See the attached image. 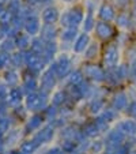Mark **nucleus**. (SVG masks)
<instances>
[{
  "instance_id": "obj_44",
  "label": "nucleus",
  "mask_w": 136,
  "mask_h": 154,
  "mask_svg": "<svg viewBox=\"0 0 136 154\" xmlns=\"http://www.w3.org/2000/svg\"><path fill=\"white\" fill-rule=\"evenodd\" d=\"M93 149H94V150H95V151H97V150L99 151V150H101V149H102V143H101V142H99V143H95Z\"/></svg>"
},
{
  "instance_id": "obj_28",
  "label": "nucleus",
  "mask_w": 136,
  "mask_h": 154,
  "mask_svg": "<svg viewBox=\"0 0 136 154\" xmlns=\"http://www.w3.org/2000/svg\"><path fill=\"white\" fill-rule=\"evenodd\" d=\"M8 125H10V122L7 119H0V134H3L8 130Z\"/></svg>"
},
{
  "instance_id": "obj_49",
  "label": "nucleus",
  "mask_w": 136,
  "mask_h": 154,
  "mask_svg": "<svg viewBox=\"0 0 136 154\" xmlns=\"http://www.w3.org/2000/svg\"><path fill=\"white\" fill-rule=\"evenodd\" d=\"M38 2H49V0H38Z\"/></svg>"
},
{
  "instance_id": "obj_13",
  "label": "nucleus",
  "mask_w": 136,
  "mask_h": 154,
  "mask_svg": "<svg viewBox=\"0 0 136 154\" xmlns=\"http://www.w3.org/2000/svg\"><path fill=\"white\" fill-rule=\"evenodd\" d=\"M128 104V100H127V96H125L124 93H120L117 94L116 97H114V100H113V106L116 108V109H124L125 106H127Z\"/></svg>"
},
{
  "instance_id": "obj_20",
  "label": "nucleus",
  "mask_w": 136,
  "mask_h": 154,
  "mask_svg": "<svg viewBox=\"0 0 136 154\" xmlns=\"http://www.w3.org/2000/svg\"><path fill=\"white\" fill-rule=\"evenodd\" d=\"M117 23H119V26H121V27H128L131 23V19L128 18V15L121 14L119 18H117Z\"/></svg>"
},
{
  "instance_id": "obj_1",
  "label": "nucleus",
  "mask_w": 136,
  "mask_h": 154,
  "mask_svg": "<svg viewBox=\"0 0 136 154\" xmlns=\"http://www.w3.org/2000/svg\"><path fill=\"white\" fill-rule=\"evenodd\" d=\"M82 18H83V14H82L80 8H75L72 11L67 12L63 18H61V23L64 26H70V27H74L75 29L79 23H80Z\"/></svg>"
},
{
  "instance_id": "obj_4",
  "label": "nucleus",
  "mask_w": 136,
  "mask_h": 154,
  "mask_svg": "<svg viewBox=\"0 0 136 154\" xmlns=\"http://www.w3.org/2000/svg\"><path fill=\"white\" fill-rule=\"evenodd\" d=\"M113 27L110 26L107 22H98L97 23V34L102 38V40H106V38L112 37L113 35Z\"/></svg>"
},
{
  "instance_id": "obj_25",
  "label": "nucleus",
  "mask_w": 136,
  "mask_h": 154,
  "mask_svg": "<svg viewBox=\"0 0 136 154\" xmlns=\"http://www.w3.org/2000/svg\"><path fill=\"white\" fill-rule=\"evenodd\" d=\"M80 81H82V74L79 72V71L74 72L72 75H71V78H70V82L71 83H74V85H79L80 83Z\"/></svg>"
},
{
  "instance_id": "obj_10",
  "label": "nucleus",
  "mask_w": 136,
  "mask_h": 154,
  "mask_svg": "<svg viewBox=\"0 0 136 154\" xmlns=\"http://www.w3.org/2000/svg\"><path fill=\"white\" fill-rule=\"evenodd\" d=\"M25 29L29 34H35L40 29V23H38V19L37 18H29L25 23Z\"/></svg>"
},
{
  "instance_id": "obj_19",
  "label": "nucleus",
  "mask_w": 136,
  "mask_h": 154,
  "mask_svg": "<svg viewBox=\"0 0 136 154\" xmlns=\"http://www.w3.org/2000/svg\"><path fill=\"white\" fill-rule=\"evenodd\" d=\"M44 49H45V45H44V44H41V41H40V40H35L34 42H33V45H32V51H33L34 53L40 55V53H42V52H44Z\"/></svg>"
},
{
  "instance_id": "obj_46",
  "label": "nucleus",
  "mask_w": 136,
  "mask_h": 154,
  "mask_svg": "<svg viewBox=\"0 0 136 154\" xmlns=\"http://www.w3.org/2000/svg\"><path fill=\"white\" fill-rule=\"evenodd\" d=\"M133 75L136 76V66H135V67H133Z\"/></svg>"
},
{
  "instance_id": "obj_31",
  "label": "nucleus",
  "mask_w": 136,
  "mask_h": 154,
  "mask_svg": "<svg viewBox=\"0 0 136 154\" xmlns=\"http://www.w3.org/2000/svg\"><path fill=\"white\" fill-rule=\"evenodd\" d=\"M97 125H98L99 131H105L107 128V120L101 117V119H98V122H97Z\"/></svg>"
},
{
  "instance_id": "obj_38",
  "label": "nucleus",
  "mask_w": 136,
  "mask_h": 154,
  "mask_svg": "<svg viewBox=\"0 0 136 154\" xmlns=\"http://www.w3.org/2000/svg\"><path fill=\"white\" fill-rule=\"evenodd\" d=\"M18 10H19V2H18V0H14L12 4H10V11L15 12V11H18Z\"/></svg>"
},
{
  "instance_id": "obj_3",
  "label": "nucleus",
  "mask_w": 136,
  "mask_h": 154,
  "mask_svg": "<svg viewBox=\"0 0 136 154\" xmlns=\"http://www.w3.org/2000/svg\"><path fill=\"white\" fill-rule=\"evenodd\" d=\"M117 60H119V51H117L116 47H110L106 51V53H105V57H104L105 64L107 67H114Z\"/></svg>"
},
{
  "instance_id": "obj_30",
  "label": "nucleus",
  "mask_w": 136,
  "mask_h": 154,
  "mask_svg": "<svg viewBox=\"0 0 136 154\" xmlns=\"http://www.w3.org/2000/svg\"><path fill=\"white\" fill-rule=\"evenodd\" d=\"M64 98H65V96H64V93H63V91H59V93L55 96V98H53V104H56V105H59V104H63Z\"/></svg>"
},
{
  "instance_id": "obj_50",
  "label": "nucleus",
  "mask_w": 136,
  "mask_h": 154,
  "mask_svg": "<svg viewBox=\"0 0 136 154\" xmlns=\"http://www.w3.org/2000/svg\"><path fill=\"white\" fill-rule=\"evenodd\" d=\"M135 10H136V0H135Z\"/></svg>"
},
{
  "instance_id": "obj_11",
  "label": "nucleus",
  "mask_w": 136,
  "mask_h": 154,
  "mask_svg": "<svg viewBox=\"0 0 136 154\" xmlns=\"http://www.w3.org/2000/svg\"><path fill=\"white\" fill-rule=\"evenodd\" d=\"M119 127L124 131L125 134H129V135H132V137L136 134V123L133 122V120H125Z\"/></svg>"
},
{
  "instance_id": "obj_8",
  "label": "nucleus",
  "mask_w": 136,
  "mask_h": 154,
  "mask_svg": "<svg viewBox=\"0 0 136 154\" xmlns=\"http://www.w3.org/2000/svg\"><path fill=\"white\" fill-rule=\"evenodd\" d=\"M53 135V131H52V127H47V128H44L41 132H38L37 137H35L34 142L37 143H41V142H48V140H50V138H52Z\"/></svg>"
},
{
  "instance_id": "obj_7",
  "label": "nucleus",
  "mask_w": 136,
  "mask_h": 154,
  "mask_svg": "<svg viewBox=\"0 0 136 154\" xmlns=\"http://www.w3.org/2000/svg\"><path fill=\"white\" fill-rule=\"evenodd\" d=\"M55 85V75H53V68H50L49 71H47V74L42 76V89L45 90H50Z\"/></svg>"
},
{
  "instance_id": "obj_15",
  "label": "nucleus",
  "mask_w": 136,
  "mask_h": 154,
  "mask_svg": "<svg viewBox=\"0 0 136 154\" xmlns=\"http://www.w3.org/2000/svg\"><path fill=\"white\" fill-rule=\"evenodd\" d=\"M87 42H89V35H87V34H82L80 37L78 38L76 44H75V51H76V52H82V51L87 47Z\"/></svg>"
},
{
  "instance_id": "obj_52",
  "label": "nucleus",
  "mask_w": 136,
  "mask_h": 154,
  "mask_svg": "<svg viewBox=\"0 0 136 154\" xmlns=\"http://www.w3.org/2000/svg\"><path fill=\"white\" fill-rule=\"evenodd\" d=\"M12 154H18V153H12Z\"/></svg>"
},
{
  "instance_id": "obj_29",
  "label": "nucleus",
  "mask_w": 136,
  "mask_h": 154,
  "mask_svg": "<svg viewBox=\"0 0 136 154\" xmlns=\"http://www.w3.org/2000/svg\"><path fill=\"white\" fill-rule=\"evenodd\" d=\"M6 79H7V82H8L10 85H15L18 82V76H17V74L15 72H8L7 74V76H6Z\"/></svg>"
},
{
  "instance_id": "obj_27",
  "label": "nucleus",
  "mask_w": 136,
  "mask_h": 154,
  "mask_svg": "<svg viewBox=\"0 0 136 154\" xmlns=\"http://www.w3.org/2000/svg\"><path fill=\"white\" fill-rule=\"evenodd\" d=\"M90 108H91V112H93V113H97V112H99V109L102 108V101L101 100H95V101L91 104Z\"/></svg>"
},
{
  "instance_id": "obj_23",
  "label": "nucleus",
  "mask_w": 136,
  "mask_h": 154,
  "mask_svg": "<svg viewBox=\"0 0 136 154\" xmlns=\"http://www.w3.org/2000/svg\"><path fill=\"white\" fill-rule=\"evenodd\" d=\"M35 81L33 78H30V79H26L25 81V90H27V91H33L35 89Z\"/></svg>"
},
{
  "instance_id": "obj_34",
  "label": "nucleus",
  "mask_w": 136,
  "mask_h": 154,
  "mask_svg": "<svg viewBox=\"0 0 136 154\" xmlns=\"http://www.w3.org/2000/svg\"><path fill=\"white\" fill-rule=\"evenodd\" d=\"M12 48H14V42H12L11 40H7L6 42H4L3 45H2V49L6 51V52H10V51L12 49Z\"/></svg>"
},
{
  "instance_id": "obj_43",
  "label": "nucleus",
  "mask_w": 136,
  "mask_h": 154,
  "mask_svg": "<svg viewBox=\"0 0 136 154\" xmlns=\"http://www.w3.org/2000/svg\"><path fill=\"white\" fill-rule=\"evenodd\" d=\"M47 115H49L50 117L55 116V115H56V109H55V108H49V109L47 111Z\"/></svg>"
},
{
  "instance_id": "obj_21",
  "label": "nucleus",
  "mask_w": 136,
  "mask_h": 154,
  "mask_svg": "<svg viewBox=\"0 0 136 154\" xmlns=\"http://www.w3.org/2000/svg\"><path fill=\"white\" fill-rule=\"evenodd\" d=\"M35 146H37V143L35 142H26L22 145V153H26V154H30L33 153V150L35 149Z\"/></svg>"
},
{
  "instance_id": "obj_22",
  "label": "nucleus",
  "mask_w": 136,
  "mask_h": 154,
  "mask_svg": "<svg viewBox=\"0 0 136 154\" xmlns=\"http://www.w3.org/2000/svg\"><path fill=\"white\" fill-rule=\"evenodd\" d=\"M128 60H129L131 66L135 67L136 66V48H131V49L128 51Z\"/></svg>"
},
{
  "instance_id": "obj_14",
  "label": "nucleus",
  "mask_w": 136,
  "mask_h": 154,
  "mask_svg": "<svg viewBox=\"0 0 136 154\" xmlns=\"http://www.w3.org/2000/svg\"><path fill=\"white\" fill-rule=\"evenodd\" d=\"M56 35V30L53 26H50V23H47L42 29V38L47 41H52Z\"/></svg>"
},
{
  "instance_id": "obj_2",
  "label": "nucleus",
  "mask_w": 136,
  "mask_h": 154,
  "mask_svg": "<svg viewBox=\"0 0 136 154\" xmlns=\"http://www.w3.org/2000/svg\"><path fill=\"white\" fill-rule=\"evenodd\" d=\"M45 101H47V98L44 97V94L33 93V94H29L26 104L29 109H38V108H41L45 104Z\"/></svg>"
},
{
  "instance_id": "obj_5",
  "label": "nucleus",
  "mask_w": 136,
  "mask_h": 154,
  "mask_svg": "<svg viewBox=\"0 0 136 154\" xmlns=\"http://www.w3.org/2000/svg\"><path fill=\"white\" fill-rule=\"evenodd\" d=\"M52 68H53V71H56V74L59 76H64L68 72V70H70V61H68L67 57H61L57 63L53 64Z\"/></svg>"
},
{
  "instance_id": "obj_18",
  "label": "nucleus",
  "mask_w": 136,
  "mask_h": 154,
  "mask_svg": "<svg viewBox=\"0 0 136 154\" xmlns=\"http://www.w3.org/2000/svg\"><path fill=\"white\" fill-rule=\"evenodd\" d=\"M84 132H86L87 137H95V135H98L99 128L97 124H89L86 127V130H84Z\"/></svg>"
},
{
  "instance_id": "obj_36",
  "label": "nucleus",
  "mask_w": 136,
  "mask_h": 154,
  "mask_svg": "<svg viewBox=\"0 0 136 154\" xmlns=\"http://www.w3.org/2000/svg\"><path fill=\"white\" fill-rule=\"evenodd\" d=\"M91 27H93V15L89 14V18L86 19V23H84V30H86V32H89Z\"/></svg>"
},
{
  "instance_id": "obj_32",
  "label": "nucleus",
  "mask_w": 136,
  "mask_h": 154,
  "mask_svg": "<svg viewBox=\"0 0 136 154\" xmlns=\"http://www.w3.org/2000/svg\"><path fill=\"white\" fill-rule=\"evenodd\" d=\"M128 115L131 117H135L136 119V101L131 102V105L128 106Z\"/></svg>"
},
{
  "instance_id": "obj_24",
  "label": "nucleus",
  "mask_w": 136,
  "mask_h": 154,
  "mask_svg": "<svg viewBox=\"0 0 136 154\" xmlns=\"http://www.w3.org/2000/svg\"><path fill=\"white\" fill-rule=\"evenodd\" d=\"M117 79H122L125 76H128V67L127 66H121V67L117 70V74H116Z\"/></svg>"
},
{
  "instance_id": "obj_12",
  "label": "nucleus",
  "mask_w": 136,
  "mask_h": 154,
  "mask_svg": "<svg viewBox=\"0 0 136 154\" xmlns=\"http://www.w3.org/2000/svg\"><path fill=\"white\" fill-rule=\"evenodd\" d=\"M57 17H59V12H57V10L56 8H47L45 11L42 12V18H44V20L47 22V23H53L56 19H57Z\"/></svg>"
},
{
  "instance_id": "obj_45",
  "label": "nucleus",
  "mask_w": 136,
  "mask_h": 154,
  "mask_svg": "<svg viewBox=\"0 0 136 154\" xmlns=\"http://www.w3.org/2000/svg\"><path fill=\"white\" fill-rule=\"evenodd\" d=\"M0 113H4V106H3V105L0 106Z\"/></svg>"
},
{
  "instance_id": "obj_42",
  "label": "nucleus",
  "mask_w": 136,
  "mask_h": 154,
  "mask_svg": "<svg viewBox=\"0 0 136 154\" xmlns=\"http://www.w3.org/2000/svg\"><path fill=\"white\" fill-rule=\"evenodd\" d=\"M48 154H63V151H61L60 149L56 147V149H52V150H49V153H48Z\"/></svg>"
},
{
  "instance_id": "obj_9",
  "label": "nucleus",
  "mask_w": 136,
  "mask_h": 154,
  "mask_svg": "<svg viewBox=\"0 0 136 154\" xmlns=\"http://www.w3.org/2000/svg\"><path fill=\"white\" fill-rule=\"evenodd\" d=\"M99 17L104 20H112L114 18V10H113V7L109 6V4H104L99 8Z\"/></svg>"
},
{
  "instance_id": "obj_39",
  "label": "nucleus",
  "mask_w": 136,
  "mask_h": 154,
  "mask_svg": "<svg viewBox=\"0 0 136 154\" xmlns=\"http://www.w3.org/2000/svg\"><path fill=\"white\" fill-rule=\"evenodd\" d=\"M95 51H97V47L95 45H91V48H90L89 51H87V57H93L94 56V53H95Z\"/></svg>"
},
{
  "instance_id": "obj_33",
  "label": "nucleus",
  "mask_w": 136,
  "mask_h": 154,
  "mask_svg": "<svg viewBox=\"0 0 136 154\" xmlns=\"http://www.w3.org/2000/svg\"><path fill=\"white\" fill-rule=\"evenodd\" d=\"M102 117H104V119H106L107 122H110V120H113L114 117H116V112L113 111V109H109V111L105 112L104 116H102Z\"/></svg>"
},
{
  "instance_id": "obj_6",
  "label": "nucleus",
  "mask_w": 136,
  "mask_h": 154,
  "mask_svg": "<svg viewBox=\"0 0 136 154\" xmlns=\"http://www.w3.org/2000/svg\"><path fill=\"white\" fill-rule=\"evenodd\" d=\"M84 71H86V75L89 76V78H93V79H95V81H102L105 76L104 71H102L98 66H94V64L87 66Z\"/></svg>"
},
{
  "instance_id": "obj_17",
  "label": "nucleus",
  "mask_w": 136,
  "mask_h": 154,
  "mask_svg": "<svg viewBox=\"0 0 136 154\" xmlns=\"http://www.w3.org/2000/svg\"><path fill=\"white\" fill-rule=\"evenodd\" d=\"M41 123H42V117H41L40 115H35L34 117H32V120H30L29 124H27V130H34V128L40 127Z\"/></svg>"
},
{
  "instance_id": "obj_37",
  "label": "nucleus",
  "mask_w": 136,
  "mask_h": 154,
  "mask_svg": "<svg viewBox=\"0 0 136 154\" xmlns=\"http://www.w3.org/2000/svg\"><path fill=\"white\" fill-rule=\"evenodd\" d=\"M18 45H19V48H22V49H23V48H26L27 45H29V40H27V37H20L19 40H18Z\"/></svg>"
},
{
  "instance_id": "obj_26",
  "label": "nucleus",
  "mask_w": 136,
  "mask_h": 154,
  "mask_svg": "<svg viewBox=\"0 0 136 154\" xmlns=\"http://www.w3.org/2000/svg\"><path fill=\"white\" fill-rule=\"evenodd\" d=\"M76 35V30L74 29V27H71L70 30H67V32H64V34H63V38L64 40H72L74 37Z\"/></svg>"
},
{
  "instance_id": "obj_35",
  "label": "nucleus",
  "mask_w": 136,
  "mask_h": 154,
  "mask_svg": "<svg viewBox=\"0 0 136 154\" xmlns=\"http://www.w3.org/2000/svg\"><path fill=\"white\" fill-rule=\"evenodd\" d=\"M8 61H10V56L7 55V53H2V55H0V68L4 67Z\"/></svg>"
},
{
  "instance_id": "obj_51",
  "label": "nucleus",
  "mask_w": 136,
  "mask_h": 154,
  "mask_svg": "<svg viewBox=\"0 0 136 154\" xmlns=\"http://www.w3.org/2000/svg\"><path fill=\"white\" fill-rule=\"evenodd\" d=\"M64 2H71V0H64Z\"/></svg>"
},
{
  "instance_id": "obj_40",
  "label": "nucleus",
  "mask_w": 136,
  "mask_h": 154,
  "mask_svg": "<svg viewBox=\"0 0 136 154\" xmlns=\"http://www.w3.org/2000/svg\"><path fill=\"white\" fill-rule=\"evenodd\" d=\"M12 60H14V63L17 64V66H20V63H22V56H20V55H15L14 57H12Z\"/></svg>"
},
{
  "instance_id": "obj_48",
  "label": "nucleus",
  "mask_w": 136,
  "mask_h": 154,
  "mask_svg": "<svg viewBox=\"0 0 136 154\" xmlns=\"http://www.w3.org/2000/svg\"><path fill=\"white\" fill-rule=\"evenodd\" d=\"M4 2H6V0H0V6H2V4H3Z\"/></svg>"
},
{
  "instance_id": "obj_47",
  "label": "nucleus",
  "mask_w": 136,
  "mask_h": 154,
  "mask_svg": "<svg viewBox=\"0 0 136 154\" xmlns=\"http://www.w3.org/2000/svg\"><path fill=\"white\" fill-rule=\"evenodd\" d=\"M3 12H4V11H3V8H2V6H0V15L3 14Z\"/></svg>"
},
{
  "instance_id": "obj_16",
  "label": "nucleus",
  "mask_w": 136,
  "mask_h": 154,
  "mask_svg": "<svg viewBox=\"0 0 136 154\" xmlns=\"http://www.w3.org/2000/svg\"><path fill=\"white\" fill-rule=\"evenodd\" d=\"M10 97V104L11 105H17L20 102V98H22V93H20L19 89H12L8 94Z\"/></svg>"
},
{
  "instance_id": "obj_41",
  "label": "nucleus",
  "mask_w": 136,
  "mask_h": 154,
  "mask_svg": "<svg viewBox=\"0 0 136 154\" xmlns=\"http://www.w3.org/2000/svg\"><path fill=\"white\" fill-rule=\"evenodd\" d=\"M74 146H75V145H72V143H71V140H67V142L64 143V149H67V150H72Z\"/></svg>"
}]
</instances>
